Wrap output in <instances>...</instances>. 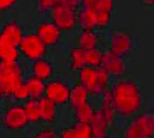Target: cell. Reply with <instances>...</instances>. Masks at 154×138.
<instances>
[{
    "label": "cell",
    "mask_w": 154,
    "mask_h": 138,
    "mask_svg": "<svg viewBox=\"0 0 154 138\" xmlns=\"http://www.w3.org/2000/svg\"><path fill=\"white\" fill-rule=\"evenodd\" d=\"M111 103L113 111L119 112L122 116L131 115L139 110L142 104L139 87L131 80L120 81L110 91Z\"/></svg>",
    "instance_id": "1"
},
{
    "label": "cell",
    "mask_w": 154,
    "mask_h": 138,
    "mask_svg": "<svg viewBox=\"0 0 154 138\" xmlns=\"http://www.w3.org/2000/svg\"><path fill=\"white\" fill-rule=\"evenodd\" d=\"M22 84L21 67L19 63L0 60V93L3 96H12L14 91Z\"/></svg>",
    "instance_id": "2"
},
{
    "label": "cell",
    "mask_w": 154,
    "mask_h": 138,
    "mask_svg": "<svg viewBox=\"0 0 154 138\" xmlns=\"http://www.w3.org/2000/svg\"><path fill=\"white\" fill-rule=\"evenodd\" d=\"M80 85L90 94H102L107 86L109 74L101 68H83L79 73Z\"/></svg>",
    "instance_id": "3"
},
{
    "label": "cell",
    "mask_w": 154,
    "mask_h": 138,
    "mask_svg": "<svg viewBox=\"0 0 154 138\" xmlns=\"http://www.w3.org/2000/svg\"><path fill=\"white\" fill-rule=\"evenodd\" d=\"M19 51L27 59L36 62L41 59V57L46 53V46L41 42L37 35H25L19 43Z\"/></svg>",
    "instance_id": "4"
},
{
    "label": "cell",
    "mask_w": 154,
    "mask_h": 138,
    "mask_svg": "<svg viewBox=\"0 0 154 138\" xmlns=\"http://www.w3.org/2000/svg\"><path fill=\"white\" fill-rule=\"evenodd\" d=\"M154 132V118L150 115H139L126 131L125 138H152Z\"/></svg>",
    "instance_id": "5"
},
{
    "label": "cell",
    "mask_w": 154,
    "mask_h": 138,
    "mask_svg": "<svg viewBox=\"0 0 154 138\" xmlns=\"http://www.w3.org/2000/svg\"><path fill=\"white\" fill-rule=\"evenodd\" d=\"M53 11V23L60 30H70L76 21L75 9H72L62 3V0H58V5L52 10Z\"/></svg>",
    "instance_id": "6"
},
{
    "label": "cell",
    "mask_w": 154,
    "mask_h": 138,
    "mask_svg": "<svg viewBox=\"0 0 154 138\" xmlns=\"http://www.w3.org/2000/svg\"><path fill=\"white\" fill-rule=\"evenodd\" d=\"M46 97L54 105H64L69 101L70 89L67 84L59 80H52L46 85Z\"/></svg>",
    "instance_id": "7"
},
{
    "label": "cell",
    "mask_w": 154,
    "mask_h": 138,
    "mask_svg": "<svg viewBox=\"0 0 154 138\" xmlns=\"http://www.w3.org/2000/svg\"><path fill=\"white\" fill-rule=\"evenodd\" d=\"M21 38V26L16 21L6 23L3 31L0 32V44L3 48H17Z\"/></svg>",
    "instance_id": "8"
},
{
    "label": "cell",
    "mask_w": 154,
    "mask_h": 138,
    "mask_svg": "<svg viewBox=\"0 0 154 138\" xmlns=\"http://www.w3.org/2000/svg\"><path fill=\"white\" fill-rule=\"evenodd\" d=\"M4 126L9 130H21L23 128L27 122V117L25 114V109L23 106H11L4 115L3 118Z\"/></svg>",
    "instance_id": "9"
},
{
    "label": "cell",
    "mask_w": 154,
    "mask_h": 138,
    "mask_svg": "<svg viewBox=\"0 0 154 138\" xmlns=\"http://www.w3.org/2000/svg\"><path fill=\"white\" fill-rule=\"evenodd\" d=\"M60 36H62V30L53 22L42 23L37 30V37L46 47L56 46L60 40Z\"/></svg>",
    "instance_id": "10"
},
{
    "label": "cell",
    "mask_w": 154,
    "mask_h": 138,
    "mask_svg": "<svg viewBox=\"0 0 154 138\" xmlns=\"http://www.w3.org/2000/svg\"><path fill=\"white\" fill-rule=\"evenodd\" d=\"M100 68L104 69L107 74H122L125 72V66L121 57L115 56L112 53H105L101 54V63Z\"/></svg>",
    "instance_id": "11"
},
{
    "label": "cell",
    "mask_w": 154,
    "mask_h": 138,
    "mask_svg": "<svg viewBox=\"0 0 154 138\" xmlns=\"http://www.w3.org/2000/svg\"><path fill=\"white\" fill-rule=\"evenodd\" d=\"M132 49V40L126 35H116L113 36L111 47H110V53L115 56H126L131 52Z\"/></svg>",
    "instance_id": "12"
},
{
    "label": "cell",
    "mask_w": 154,
    "mask_h": 138,
    "mask_svg": "<svg viewBox=\"0 0 154 138\" xmlns=\"http://www.w3.org/2000/svg\"><path fill=\"white\" fill-rule=\"evenodd\" d=\"M89 126H90L94 138H107L106 128L109 126V122L106 121V118L104 117V115H102V112L100 110L94 111L91 120L89 122Z\"/></svg>",
    "instance_id": "13"
},
{
    "label": "cell",
    "mask_w": 154,
    "mask_h": 138,
    "mask_svg": "<svg viewBox=\"0 0 154 138\" xmlns=\"http://www.w3.org/2000/svg\"><path fill=\"white\" fill-rule=\"evenodd\" d=\"M32 73H33V77L41 79V80L48 79L51 75L53 74V66L51 62H48L46 59H38V60L33 62Z\"/></svg>",
    "instance_id": "14"
},
{
    "label": "cell",
    "mask_w": 154,
    "mask_h": 138,
    "mask_svg": "<svg viewBox=\"0 0 154 138\" xmlns=\"http://www.w3.org/2000/svg\"><path fill=\"white\" fill-rule=\"evenodd\" d=\"M88 95H89V93L86 91V89L84 86H82L80 84L75 85L70 90V95H69L70 106L75 110V109H78L79 106L86 104L88 103Z\"/></svg>",
    "instance_id": "15"
},
{
    "label": "cell",
    "mask_w": 154,
    "mask_h": 138,
    "mask_svg": "<svg viewBox=\"0 0 154 138\" xmlns=\"http://www.w3.org/2000/svg\"><path fill=\"white\" fill-rule=\"evenodd\" d=\"M25 84H26L27 89H29L31 99L40 100L41 97H43L45 91H46V84L43 83V80L38 79L36 77H31L25 81Z\"/></svg>",
    "instance_id": "16"
},
{
    "label": "cell",
    "mask_w": 154,
    "mask_h": 138,
    "mask_svg": "<svg viewBox=\"0 0 154 138\" xmlns=\"http://www.w3.org/2000/svg\"><path fill=\"white\" fill-rule=\"evenodd\" d=\"M40 104V115H41V121L43 122H52L56 117V105L51 101L46 96L41 97L38 100Z\"/></svg>",
    "instance_id": "17"
},
{
    "label": "cell",
    "mask_w": 154,
    "mask_h": 138,
    "mask_svg": "<svg viewBox=\"0 0 154 138\" xmlns=\"http://www.w3.org/2000/svg\"><path fill=\"white\" fill-rule=\"evenodd\" d=\"M79 48L83 51H91L96 49L97 46V37L91 30H84L79 36Z\"/></svg>",
    "instance_id": "18"
},
{
    "label": "cell",
    "mask_w": 154,
    "mask_h": 138,
    "mask_svg": "<svg viewBox=\"0 0 154 138\" xmlns=\"http://www.w3.org/2000/svg\"><path fill=\"white\" fill-rule=\"evenodd\" d=\"M25 109V114L27 117V122L35 123L41 121V115H40V104H38V100H33L30 99L26 101V105L23 106Z\"/></svg>",
    "instance_id": "19"
},
{
    "label": "cell",
    "mask_w": 154,
    "mask_h": 138,
    "mask_svg": "<svg viewBox=\"0 0 154 138\" xmlns=\"http://www.w3.org/2000/svg\"><path fill=\"white\" fill-rule=\"evenodd\" d=\"M83 9H90L93 11H109L113 9V3L109 0H84L82 3Z\"/></svg>",
    "instance_id": "20"
},
{
    "label": "cell",
    "mask_w": 154,
    "mask_h": 138,
    "mask_svg": "<svg viewBox=\"0 0 154 138\" xmlns=\"http://www.w3.org/2000/svg\"><path fill=\"white\" fill-rule=\"evenodd\" d=\"M76 20L83 27H85V30H91L95 26V11L90 9H83L78 12Z\"/></svg>",
    "instance_id": "21"
},
{
    "label": "cell",
    "mask_w": 154,
    "mask_h": 138,
    "mask_svg": "<svg viewBox=\"0 0 154 138\" xmlns=\"http://www.w3.org/2000/svg\"><path fill=\"white\" fill-rule=\"evenodd\" d=\"M84 63H85V68H100L101 53L97 49L84 51Z\"/></svg>",
    "instance_id": "22"
},
{
    "label": "cell",
    "mask_w": 154,
    "mask_h": 138,
    "mask_svg": "<svg viewBox=\"0 0 154 138\" xmlns=\"http://www.w3.org/2000/svg\"><path fill=\"white\" fill-rule=\"evenodd\" d=\"M94 114L93 107L88 103L75 109V117L78 120V123H89L91 120V116Z\"/></svg>",
    "instance_id": "23"
},
{
    "label": "cell",
    "mask_w": 154,
    "mask_h": 138,
    "mask_svg": "<svg viewBox=\"0 0 154 138\" xmlns=\"http://www.w3.org/2000/svg\"><path fill=\"white\" fill-rule=\"evenodd\" d=\"M72 68L73 69H83L85 68L84 63V51L82 48H73L70 51Z\"/></svg>",
    "instance_id": "24"
},
{
    "label": "cell",
    "mask_w": 154,
    "mask_h": 138,
    "mask_svg": "<svg viewBox=\"0 0 154 138\" xmlns=\"http://www.w3.org/2000/svg\"><path fill=\"white\" fill-rule=\"evenodd\" d=\"M102 112V115L106 118V121L110 123L113 118V106L111 103V97H110V93L105 94V99H104V103H102V107L100 110Z\"/></svg>",
    "instance_id": "25"
},
{
    "label": "cell",
    "mask_w": 154,
    "mask_h": 138,
    "mask_svg": "<svg viewBox=\"0 0 154 138\" xmlns=\"http://www.w3.org/2000/svg\"><path fill=\"white\" fill-rule=\"evenodd\" d=\"M19 59V48H3L2 51V59L9 63H17Z\"/></svg>",
    "instance_id": "26"
},
{
    "label": "cell",
    "mask_w": 154,
    "mask_h": 138,
    "mask_svg": "<svg viewBox=\"0 0 154 138\" xmlns=\"http://www.w3.org/2000/svg\"><path fill=\"white\" fill-rule=\"evenodd\" d=\"M111 21V12L95 11V26H105Z\"/></svg>",
    "instance_id": "27"
},
{
    "label": "cell",
    "mask_w": 154,
    "mask_h": 138,
    "mask_svg": "<svg viewBox=\"0 0 154 138\" xmlns=\"http://www.w3.org/2000/svg\"><path fill=\"white\" fill-rule=\"evenodd\" d=\"M12 97L16 99V100H23V99H27L30 97V93H29V89L25 83H22L17 89L14 91V94H12Z\"/></svg>",
    "instance_id": "28"
},
{
    "label": "cell",
    "mask_w": 154,
    "mask_h": 138,
    "mask_svg": "<svg viewBox=\"0 0 154 138\" xmlns=\"http://www.w3.org/2000/svg\"><path fill=\"white\" fill-rule=\"evenodd\" d=\"M38 5H40L42 11L53 10L58 5V0H57V2H52V0H41V2L38 3Z\"/></svg>",
    "instance_id": "29"
},
{
    "label": "cell",
    "mask_w": 154,
    "mask_h": 138,
    "mask_svg": "<svg viewBox=\"0 0 154 138\" xmlns=\"http://www.w3.org/2000/svg\"><path fill=\"white\" fill-rule=\"evenodd\" d=\"M60 138H78V134H76V131L72 127V128H69V130L64 131V132L62 133Z\"/></svg>",
    "instance_id": "30"
},
{
    "label": "cell",
    "mask_w": 154,
    "mask_h": 138,
    "mask_svg": "<svg viewBox=\"0 0 154 138\" xmlns=\"http://www.w3.org/2000/svg\"><path fill=\"white\" fill-rule=\"evenodd\" d=\"M33 138H56V134H54L52 131L46 130V131L40 132V133L37 134V136H35Z\"/></svg>",
    "instance_id": "31"
},
{
    "label": "cell",
    "mask_w": 154,
    "mask_h": 138,
    "mask_svg": "<svg viewBox=\"0 0 154 138\" xmlns=\"http://www.w3.org/2000/svg\"><path fill=\"white\" fill-rule=\"evenodd\" d=\"M16 3L15 2H0V11L3 10H8L10 8H12Z\"/></svg>",
    "instance_id": "32"
},
{
    "label": "cell",
    "mask_w": 154,
    "mask_h": 138,
    "mask_svg": "<svg viewBox=\"0 0 154 138\" xmlns=\"http://www.w3.org/2000/svg\"><path fill=\"white\" fill-rule=\"evenodd\" d=\"M2 51H3V47H2V44H0V59H2Z\"/></svg>",
    "instance_id": "33"
},
{
    "label": "cell",
    "mask_w": 154,
    "mask_h": 138,
    "mask_svg": "<svg viewBox=\"0 0 154 138\" xmlns=\"http://www.w3.org/2000/svg\"><path fill=\"white\" fill-rule=\"evenodd\" d=\"M3 97V95H2V93H0V99H2Z\"/></svg>",
    "instance_id": "34"
}]
</instances>
